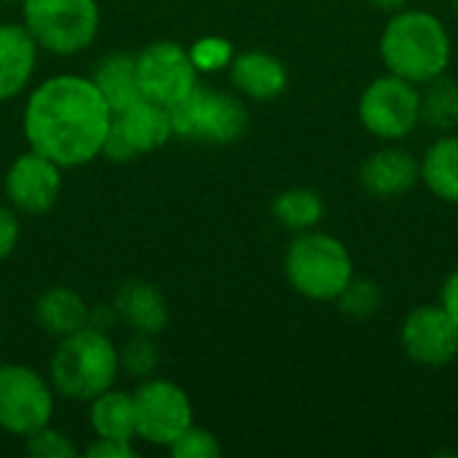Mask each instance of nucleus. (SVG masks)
Instances as JSON below:
<instances>
[{"mask_svg":"<svg viewBox=\"0 0 458 458\" xmlns=\"http://www.w3.org/2000/svg\"><path fill=\"white\" fill-rule=\"evenodd\" d=\"M113 110L91 75L56 72L27 91L21 134L27 148L56 161L64 172L102 158Z\"/></svg>","mask_w":458,"mask_h":458,"instance_id":"nucleus-1","label":"nucleus"},{"mask_svg":"<svg viewBox=\"0 0 458 458\" xmlns=\"http://www.w3.org/2000/svg\"><path fill=\"white\" fill-rule=\"evenodd\" d=\"M378 56L386 72L424 86L448 72L454 38L437 13L408 5L389 13L378 38Z\"/></svg>","mask_w":458,"mask_h":458,"instance_id":"nucleus-2","label":"nucleus"},{"mask_svg":"<svg viewBox=\"0 0 458 458\" xmlns=\"http://www.w3.org/2000/svg\"><path fill=\"white\" fill-rule=\"evenodd\" d=\"M121 376V357L115 341L99 325H86L59 338L48 362V381L54 392L70 403H91L97 394L115 386Z\"/></svg>","mask_w":458,"mask_h":458,"instance_id":"nucleus-3","label":"nucleus"},{"mask_svg":"<svg viewBox=\"0 0 458 458\" xmlns=\"http://www.w3.org/2000/svg\"><path fill=\"white\" fill-rule=\"evenodd\" d=\"M284 279L306 301L335 303L338 295L349 287L354 274V258L349 247L325 231L293 233V242L284 250Z\"/></svg>","mask_w":458,"mask_h":458,"instance_id":"nucleus-4","label":"nucleus"},{"mask_svg":"<svg viewBox=\"0 0 458 458\" xmlns=\"http://www.w3.org/2000/svg\"><path fill=\"white\" fill-rule=\"evenodd\" d=\"M21 24L40 51L75 56L99 35L102 13L97 0H21Z\"/></svg>","mask_w":458,"mask_h":458,"instance_id":"nucleus-5","label":"nucleus"},{"mask_svg":"<svg viewBox=\"0 0 458 458\" xmlns=\"http://www.w3.org/2000/svg\"><path fill=\"white\" fill-rule=\"evenodd\" d=\"M250 110L244 97L225 89L199 83L182 102L172 107V129L177 140L201 145H231L244 137Z\"/></svg>","mask_w":458,"mask_h":458,"instance_id":"nucleus-6","label":"nucleus"},{"mask_svg":"<svg viewBox=\"0 0 458 458\" xmlns=\"http://www.w3.org/2000/svg\"><path fill=\"white\" fill-rule=\"evenodd\" d=\"M357 118L378 142H403L421 123V91L392 72L378 75L362 89L357 99Z\"/></svg>","mask_w":458,"mask_h":458,"instance_id":"nucleus-7","label":"nucleus"},{"mask_svg":"<svg viewBox=\"0 0 458 458\" xmlns=\"http://www.w3.org/2000/svg\"><path fill=\"white\" fill-rule=\"evenodd\" d=\"M56 392L43 373L19 362H0V429L27 437L54 421Z\"/></svg>","mask_w":458,"mask_h":458,"instance_id":"nucleus-8","label":"nucleus"},{"mask_svg":"<svg viewBox=\"0 0 458 458\" xmlns=\"http://www.w3.org/2000/svg\"><path fill=\"white\" fill-rule=\"evenodd\" d=\"M131 394L137 440L145 445L169 448L193 424V403L188 392L169 378L150 376Z\"/></svg>","mask_w":458,"mask_h":458,"instance_id":"nucleus-9","label":"nucleus"},{"mask_svg":"<svg viewBox=\"0 0 458 458\" xmlns=\"http://www.w3.org/2000/svg\"><path fill=\"white\" fill-rule=\"evenodd\" d=\"M172 137H174L172 110L140 97L131 105L113 113V123H110L102 156L115 164H126L145 153L161 150Z\"/></svg>","mask_w":458,"mask_h":458,"instance_id":"nucleus-10","label":"nucleus"},{"mask_svg":"<svg viewBox=\"0 0 458 458\" xmlns=\"http://www.w3.org/2000/svg\"><path fill=\"white\" fill-rule=\"evenodd\" d=\"M140 94L164 107H174L199 86V70L193 67L188 48L174 40H153L134 54Z\"/></svg>","mask_w":458,"mask_h":458,"instance_id":"nucleus-11","label":"nucleus"},{"mask_svg":"<svg viewBox=\"0 0 458 458\" xmlns=\"http://www.w3.org/2000/svg\"><path fill=\"white\" fill-rule=\"evenodd\" d=\"M64 188V169L43 153L27 148L19 153L3 177L5 201L19 215H43L56 207Z\"/></svg>","mask_w":458,"mask_h":458,"instance_id":"nucleus-12","label":"nucleus"},{"mask_svg":"<svg viewBox=\"0 0 458 458\" xmlns=\"http://www.w3.org/2000/svg\"><path fill=\"white\" fill-rule=\"evenodd\" d=\"M400 346L421 368H445L458 357V325L440 303H421L403 319Z\"/></svg>","mask_w":458,"mask_h":458,"instance_id":"nucleus-13","label":"nucleus"},{"mask_svg":"<svg viewBox=\"0 0 458 458\" xmlns=\"http://www.w3.org/2000/svg\"><path fill=\"white\" fill-rule=\"evenodd\" d=\"M419 182V158L400 148V142H384L360 166V185L373 199H400Z\"/></svg>","mask_w":458,"mask_h":458,"instance_id":"nucleus-14","label":"nucleus"},{"mask_svg":"<svg viewBox=\"0 0 458 458\" xmlns=\"http://www.w3.org/2000/svg\"><path fill=\"white\" fill-rule=\"evenodd\" d=\"M40 46L21 21H0V105L30 91Z\"/></svg>","mask_w":458,"mask_h":458,"instance_id":"nucleus-15","label":"nucleus"},{"mask_svg":"<svg viewBox=\"0 0 458 458\" xmlns=\"http://www.w3.org/2000/svg\"><path fill=\"white\" fill-rule=\"evenodd\" d=\"M228 78L239 97L252 102H274L284 94L290 83V72L284 62L263 48L239 51L228 67Z\"/></svg>","mask_w":458,"mask_h":458,"instance_id":"nucleus-16","label":"nucleus"},{"mask_svg":"<svg viewBox=\"0 0 458 458\" xmlns=\"http://www.w3.org/2000/svg\"><path fill=\"white\" fill-rule=\"evenodd\" d=\"M113 317L140 335H158L169 325L166 298L148 282H129L113 298Z\"/></svg>","mask_w":458,"mask_h":458,"instance_id":"nucleus-17","label":"nucleus"},{"mask_svg":"<svg viewBox=\"0 0 458 458\" xmlns=\"http://www.w3.org/2000/svg\"><path fill=\"white\" fill-rule=\"evenodd\" d=\"M94 309L72 287H48L35 303V322L56 341L91 325Z\"/></svg>","mask_w":458,"mask_h":458,"instance_id":"nucleus-18","label":"nucleus"},{"mask_svg":"<svg viewBox=\"0 0 458 458\" xmlns=\"http://www.w3.org/2000/svg\"><path fill=\"white\" fill-rule=\"evenodd\" d=\"M419 174L435 199L458 207V131H445L427 145L419 158Z\"/></svg>","mask_w":458,"mask_h":458,"instance_id":"nucleus-19","label":"nucleus"},{"mask_svg":"<svg viewBox=\"0 0 458 458\" xmlns=\"http://www.w3.org/2000/svg\"><path fill=\"white\" fill-rule=\"evenodd\" d=\"M89 405V427L94 437H113V440H137L134 429V394L110 386L107 392L97 394Z\"/></svg>","mask_w":458,"mask_h":458,"instance_id":"nucleus-20","label":"nucleus"},{"mask_svg":"<svg viewBox=\"0 0 458 458\" xmlns=\"http://www.w3.org/2000/svg\"><path fill=\"white\" fill-rule=\"evenodd\" d=\"M91 81H94V86L99 89V94L105 97V102L110 105L113 113L142 97L140 86H137L134 54H126V51H113V54L102 56L94 64Z\"/></svg>","mask_w":458,"mask_h":458,"instance_id":"nucleus-21","label":"nucleus"},{"mask_svg":"<svg viewBox=\"0 0 458 458\" xmlns=\"http://www.w3.org/2000/svg\"><path fill=\"white\" fill-rule=\"evenodd\" d=\"M271 217L290 233L314 231L325 217V199L311 188H287L274 196Z\"/></svg>","mask_w":458,"mask_h":458,"instance_id":"nucleus-22","label":"nucleus"},{"mask_svg":"<svg viewBox=\"0 0 458 458\" xmlns=\"http://www.w3.org/2000/svg\"><path fill=\"white\" fill-rule=\"evenodd\" d=\"M421 91V123L437 134L458 129V81L448 72L419 86Z\"/></svg>","mask_w":458,"mask_h":458,"instance_id":"nucleus-23","label":"nucleus"},{"mask_svg":"<svg viewBox=\"0 0 458 458\" xmlns=\"http://www.w3.org/2000/svg\"><path fill=\"white\" fill-rule=\"evenodd\" d=\"M338 311L346 317V319H357V322H362V319H370V317H376L378 311H381V306H384V293H381V287L373 282V279H360V276H354L352 282H349V287L338 295Z\"/></svg>","mask_w":458,"mask_h":458,"instance_id":"nucleus-24","label":"nucleus"},{"mask_svg":"<svg viewBox=\"0 0 458 458\" xmlns=\"http://www.w3.org/2000/svg\"><path fill=\"white\" fill-rule=\"evenodd\" d=\"M188 56L193 67L199 70V75H212V72H223L231 67L236 48L223 35H201L188 46Z\"/></svg>","mask_w":458,"mask_h":458,"instance_id":"nucleus-25","label":"nucleus"},{"mask_svg":"<svg viewBox=\"0 0 458 458\" xmlns=\"http://www.w3.org/2000/svg\"><path fill=\"white\" fill-rule=\"evenodd\" d=\"M118 357H121V370H126L131 378H150L158 368V346L153 341V335H140L134 333V338L118 349Z\"/></svg>","mask_w":458,"mask_h":458,"instance_id":"nucleus-26","label":"nucleus"},{"mask_svg":"<svg viewBox=\"0 0 458 458\" xmlns=\"http://www.w3.org/2000/svg\"><path fill=\"white\" fill-rule=\"evenodd\" d=\"M166 451L174 458H217L223 454V445L209 429L193 421Z\"/></svg>","mask_w":458,"mask_h":458,"instance_id":"nucleus-27","label":"nucleus"},{"mask_svg":"<svg viewBox=\"0 0 458 458\" xmlns=\"http://www.w3.org/2000/svg\"><path fill=\"white\" fill-rule=\"evenodd\" d=\"M27 451L35 458H75L78 456V445L70 440V435L59 432L54 424L40 427L38 432L24 437Z\"/></svg>","mask_w":458,"mask_h":458,"instance_id":"nucleus-28","label":"nucleus"},{"mask_svg":"<svg viewBox=\"0 0 458 458\" xmlns=\"http://www.w3.org/2000/svg\"><path fill=\"white\" fill-rule=\"evenodd\" d=\"M21 239V223L19 212L11 204H0V263L13 255Z\"/></svg>","mask_w":458,"mask_h":458,"instance_id":"nucleus-29","label":"nucleus"},{"mask_svg":"<svg viewBox=\"0 0 458 458\" xmlns=\"http://www.w3.org/2000/svg\"><path fill=\"white\" fill-rule=\"evenodd\" d=\"M86 456L91 458H131L137 456V448L131 440H113V437H94L91 445H86Z\"/></svg>","mask_w":458,"mask_h":458,"instance_id":"nucleus-30","label":"nucleus"},{"mask_svg":"<svg viewBox=\"0 0 458 458\" xmlns=\"http://www.w3.org/2000/svg\"><path fill=\"white\" fill-rule=\"evenodd\" d=\"M440 306L458 325V268L454 274H448V279L440 287Z\"/></svg>","mask_w":458,"mask_h":458,"instance_id":"nucleus-31","label":"nucleus"},{"mask_svg":"<svg viewBox=\"0 0 458 458\" xmlns=\"http://www.w3.org/2000/svg\"><path fill=\"white\" fill-rule=\"evenodd\" d=\"M368 5H373V8L381 11V13H394V11L408 8L411 0H368Z\"/></svg>","mask_w":458,"mask_h":458,"instance_id":"nucleus-32","label":"nucleus"},{"mask_svg":"<svg viewBox=\"0 0 458 458\" xmlns=\"http://www.w3.org/2000/svg\"><path fill=\"white\" fill-rule=\"evenodd\" d=\"M451 5H454V13L458 16V0H451Z\"/></svg>","mask_w":458,"mask_h":458,"instance_id":"nucleus-33","label":"nucleus"},{"mask_svg":"<svg viewBox=\"0 0 458 458\" xmlns=\"http://www.w3.org/2000/svg\"><path fill=\"white\" fill-rule=\"evenodd\" d=\"M0 3H5V5H8V3H21V0H0Z\"/></svg>","mask_w":458,"mask_h":458,"instance_id":"nucleus-34","label":"nucleus"}]
</instances>
